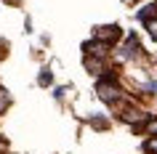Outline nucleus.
Segmentation results:
<instances>
[{
  "label": "nucleus",
  "mask_w": 157,
  "mask_h": 154,
  "mask_svg": "<svg viewBox=\"0 0 157 154\" xmlns=\"http://www.w3.org/2000/svg\"><path fill=\"white\" fill-rule=\"evenodd\" d=\"M96 93H99V98H101V101H107V104H115V101H120V96H123V90H120V85H117L115 77H104V80H99Z\"/></svg>",
  "instance_id": "1"
},
{
  "label": "nucleus",
  "mask_w": 157,
  "mask_h": 154,
  "mask_svg": "<svg viewBox=\"0 0 157 154\" xmlns=\"http://www.w3.org/2000/svg\"><path fill=\"white\" fill-rule=\"evenodd\" d=\"M123 37V29L117 24H107V27H96V40H101L104 45H115Z\"/></svg>",
  "instance_id": "2"
},
{
  "label": "nucleus",
  "mask_w": 157,
  "mask_h": 154,
  "mask_svg": "<svg viewBox=\"0 0 157 154\" xmlns=\"http://www.w3.org/2000/svg\"><path fill=\"white\" fill-rule=\"evenodd\" d=\"M139 56V40H136V35H128V40H125L123 51H120V58H125V61H131V58Z\"/></svg>",
  "instance_id": "3"
},
{
  "label": "nucleus",
  "mask_w": 157,
  "mask_h": 154,
  "mask_svg": "<svg viewBox=\"0 0 157 154\" xmlns=\"http://www.w3.org/2000/svg\"><path fill=\"white\" fill-rule=\"evenodd\" d=\"M107 48H109V45H104V43H101V40H96V37H93V40H88V43L83 45L85 56H99V58H104V56H107Z\"/></svg>",
  "instance_id": "4"
},
{
  "label": "nucleus",
  "mask_w": 157,
  "mask_h": 154,
  "mask_svg": "<svg viewBox=\"0 0 157 154\" xmlns=\"http://www.w3.org/2000/svg\"><path fill=\"white\" fill-rule=\"evenodd\" d=\"M83 66L91 74H101V72H104V58H99V56H83Z\"/></svg>",
  "instance_id": "5"
},
{
  "label": "nucleus",
  "mask_w": 157,
  "mask_h": 154,
  "mask_svg": "<svg viewBox=\"0 0 157 154\" xmlns=\"http://www.w3.org/2000/svg\"><path fill=\"white\" fill-rule=\"evenodd\" d=\"M8 106H11V93L6 88H0V114L8 112Z\"/></svg>",
  "instance_id": "6"
},
{
  "label": "nucleus",
  "mask_w": 157,
  "mask_h": 154,
  "mask_svg": "<svg viewBox=\"0 0 157 154\" xmlns=\"http://www.w3.org/2000/svg\"><path fill=\"white\" fill-rule=\"evenodd\" d=\"M155 11H157V6H155V3L144 6V8L139 11V21H147V19H152V16H155Z\"/></svg>",
  "instance_id": "7"
},
{
  "label": "nucleus",
  "mask_w": 157,
  "mask_h": 154,
  "mask_svg": "<svg viewBox=\"0 0 157 154\" xmlns=\"http://www.w3.org/2000/svg\"><path fill=\"white\" fill-rule=\"evenodd\" d=\"M37 82H40L43 88H45V85H51V82H53V74H51V69H40V74H37Z\"/></svg>",
  "instance_id": "8"
},
{
  "label": "nucleus",
  "mask_w": 157,
  "mask_h": 154,
  "mask_svg": "<svg viewBox=\"0 0 157 154\" xmlns=\"http://www.w3.org/2000/svg\"><path fill=\"white\" fill-rule=\"evenodd\" d=\"M144 152L147 154H157V133L149 138V141H144Z\"/></svg>",
  "instance_id": "9"
},
{
  "label": "nucleus",
  "mask_w": 157,
  "mask_h": 154,
  "mask_svg": "<svg viewBox=\"0 0 157 154\" xmlns=\"http://www.w3.org/2000/svg\"><path fill=\"white\" fill-rule=\"evenodd\" d=\"M144 24H147L149 35H152V37H157V19H147V21H144Z\"/></svg>",
  "instance_id": "10"
},
{
  "label": "nucleus",
  "mask_w": 157,
  "mask_h": 154,
  "mask_svg": "<svg viewBox=\"0 0 157 154\" xmlns=\"http://www.w3.org/2000/svg\"><path fill=\"white\" fill-rule=\"evenodd\" d=\"M144 128H147V133H152V136H155V133H157V120H152V122H144Z\"/></svg>",
  "instance_id": "11"
},
{
  "label": "nucleus",
  "mask_w": 157,
  "mask_h": 154,
  "mask_svg": "<svg viewBox=\"0 0 157 154\" xmlns=\"http://www.w3.org/2000/svg\"><path fill=\"white\" fill-rule=\"evenodd\" d=\"M64 90L67 88H56V90H53V96H56V98H64Z\"/></svg>",
  "instance_id": "12"
},
{
  "label": "nucleus",
  "mask_w": 157,
  "mask_h": 154,
  "mask_svg": "<svg viewBox=\"0 0 157 154\" xmlns=\"http://www.w3.org/2000/svg\"><path fill=\"white\" fill-rule=\"evenodd\" d=\"M6 146H8V144H6V138L0 136V152H6Z\"/></svg>",
  "instance_id": "13"
},
{
  "label": "nucleus",
  "mask_w": 157,
  "mask_h": 154,
  "mask_svg": "<svg viewBox=\"0 0 157 154\" xmlns=\"http://www.w3.org/2000/svg\"><path fill=\"white\" fill-rule=\"evenodd\" d=\"M8 3H19V0H8Z\"/></svg>",
  "instance_id": "14"
}]
</instances>
